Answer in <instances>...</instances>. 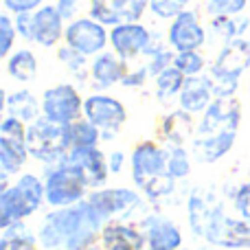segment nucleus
Listing matches in <instances>:
<instances>
[{
	"instance_id": "1",
	"label": "nucleus",
	"mask_w": 250,
	"mask_h": 250,
	"mask_svg": "<svg viewBox=\"0 0 250 250\" xmlns=\"http://www.w3.org/2000/svg\"><path fill=\"white\" fill-rule=\"evenodd\" d=\"M242 123V104L237 97H217L198 117L191 138V154L202 165H215L233 151Z\"/></svg>"
},
{
	"instance_id": "2",
	"label": "nucleus",
	"mask_w": 250,
	"mask_h": 250,
	"mask_svg": "<svg viewBox=\"0 0 250 250\" xmlns=\"http://www.w3.org/2000/svg\"><path fill=\"white\" fill-rule=\"evenodd\" d=\"M129 178L151 207H158L178 191L180 182L167 169V145L158 138H143L129 151Z\"/></svg>"
},
{
	"instance_id": "3",
	"label": "nucleus",
	"mask_w": 250,
	"mask_h": 250,
	"mask_svg": "<svg viewBox=\"0 0 250 250\" xmlns=\"http://www.w3.org/2000/svg\"><path fill=\"white\" fill-rule=\"evenodd\" d=\"M104 220L95 213L88 200L66 208H48L35 226L40 250H64L75 235L83 230H104Z\"/></svg>"
},
{
	"instance_id": "4",
	"label": "nucleus",
	"mask_w": 250,
	"mask_h": 250,
	"mask_svg": "<svg viewBox=\"0 0 250 250\" xmlns=\"http://www.w3.org/2000/svg\"><path fill=\"white\" fill-rule=\"evenodd\" d=\"M42 207H46L42 173L22 171L11 185L0 189V229L16 222H29L42 211Z\"/></svg>"
},
{
	"instance_id": "5",
	"label": "nucleus",
	"mask_w": 250,
	"mask_h": 250,
	"mask_svg": "<svg viewBox=\"0 0 250 250\" xmlns=\"http://www.w3.org/2000/svg\"><path fill=\"white\" fill-rule=\"evenodd\" d=\"M250 70V40L237 38L217 48L215 57L208 64V77L217 97H237L242 77Z\"/></svg>"
},
{
	"instance_id": "6",
	"label": "nucleus",
	"mask_w": 250,
	"mask_h": 250,
	"mask_svg": "<svg viewBox=\"0 0 250 250\" xmlns=\"http://www.w3.org/2000/svg\"><path fill=\"white\" fill-rule=\"evenodd\" d=\"M88 204L95 213L108 222H138L145 213H149L151 204L136 187H101L88 193Z\"/></svg>"
},
{
	"instance_id": "7",
	"label": "nucleus",
	"mask_w": 250,
	"mask_h": 250,
	"mask_svg": "<svg viewBox=\"0 0 250 250\" xmlns=\"http://www.w3.org/2000/svg\"><path fill=\"white\" fill-rule=\"evenodd\" d=\"M42 178H44V193H46L48 208L75 207V204L83 202L88 198V193H90L86 178L68 160L42 167Z\"/></svg>"
},
{
	"instance_id": "8",
	"label": "nucleus",
	"mask_w": 250,
	"mask_h": 250,
	"mask_svg": "<svg viewBox=\"0 0 250 250\" xmlns=\"http://www.w3.org/2000/svg\"><path fill=\"white\" fill-rule=\"evenodd\" d=\"M26 147H29L31 160L40 163L42 167L64 163L70 151L68 141H66V127L48 121L46 117H40L26 125Z\"/></svg>"
},
{
	"instance_id": "9",
	"label": "nucleus",
	"mask_w": 250,
	"mask_h": 250,
	"mask_svg": "<svg viewBox=\"0 0 250 250\" xmlns=\"http://www.w3.org/2000/svg\"><path fill=\"white\" fill-rule=\"evenodd\" d=\"M83 119L101 129V141L112 143L127 123V108L110 92H88L83 99Z\"/></svg>"
},
{
	"instance_id": "10",
	"label": "nucleus",
	"mask_w": 250,
	"mask_h": 250,
	"mask_svg": "<svg viewBox=\"0 0 250 250\" xmlns=\"http://www.w3.org/2000/svg\"><path fill=\"white\" fill-rule=\"evenodd\" d=\"M42 117L48 121L68 125L83 119V99L82 88L73 82H60L48 86L42 92Z\"/></svg>"
},
{
	"instance_id": "11",
	"label": "nucleus",
	"mask_w": 250,
	"mask_h": 250,
	"mask_svg": "<svg viewBox=\"0 0 250 250\" xmlns=\"http://www.w3.org/2000/svg\"><path fill=\"white\" fill-rule=\"evenodd\" d=\"M167 44L176 53L182 51H202L208 44V26L202 20V9L189 7L167 22Z\"/></svg>"
},
{
	"instance_id": "12",
	"label": "nucleus",
	"mask_w": 250,
	"mask_h": 250,
	"mask_svg": "<svg viewBox=\"0 0 250 250\" xmlns=\"http://www.w3.org/2000/svg\"><path fill=\"white\" fill-rule=\"evenodd\" d=\"M226 208V198L208 187H193L185 198L187 226L195 239H202L208 224Z\"/></svg>"
},
{
	"instance_id": "13",
	"label": "nucleus",
	"mask_w": 250,
	"mask_h": 250,
	"mask_svg": "<svg viewBox=\"0 0 250 250\" xmlns=\"http://www.w3.org/2000/svg\"><path fill=\"white\" fill-rule=\"evenodd\" d=\"M64 44L92 60L95 55L110 48V29L86 13L66 24Z\"/></svg>"
},
{
	"instance_id": "14",
	"label": "nucleus",
	"mask_w": 250,
	"mask_h": 250,
	"mask_svg": "<svg viewBox=\"0 0 250 250\" xmlns=\"http://www.w3.org/2000/svg\"><path fill=\"white\" fill-rule=\"evenodd\" d=\"M204 244L222 250H250V222L239 215L222 211L202 237Z\"/></svg>"
},
{
	"instance_id": "15",
	"label": "nucleus",
	"mask_w": 250,
	"mask_h": 250,
	"mask_svg": "<svg viewBox=\"0 0 250 250\" xmlns=\"http://www.w3.org/2000/svg\"><path fill=\"white\" fill-rule=\"evenodd\" d=\"M136 224L141 226V230L145 233L147 248L149 250H180L185 246L182 226L178 224L173 217L165 215V213L151 208Z\"/></svg>"
},
{
	"instance_id": "16",
	"label": "nucleus",
	"mask_w": 250,
	"mask_h": 250,
	"mask_svg": "<svg viewBox=\"0 0 250 250\" xmlns=\"http://www.w3.org/2000/svg\"><path fill=\"white\" fill-rule=\"evenodd\" d=\"M154 29L147 26L145 22H123L110 29V48L117 53L127 64L143 60L147 46L151 42Z\"/></svg>"
},
{
	"instance_id": "17",
	"label": "nucleus",
	"mask_w": 250,
	"mask_h": 250,
	"mask_svg": "<svg viewBox=\"0 0 250 250\" xmlns=\"http://www.w3.org/2000/svg\"><path fill=\"white\" fill-rule=\"evenodd\" d=\"M149 13V0H88V16L108 29L123 22H141Z\"/></svg>"
},
{
	"instance_id": "18",
	"label": "nucleus",
	"mask_w": 250,
	"mask_h": 250,
	"mask_svg": "<svg viewBox=\"0 0 250 250\" xmlns=\"http://www.w3.org/2000/svg\"><path fill=\"white\" fill-rule=\"evenodd\" d=\"M68 160L70 165L82 171V176L86 178L90 191L101 189V187H108L110 180V167H108V154L99 147H75L68 151Z\"/></svg>"
},
{
	"instance_id": "19",
	"label": "nucleus",
	"mask_w": 250,
	"mask_h": 250,
	"mask_svg": "<svg viewBox=\"0 0 250 250\" xmlns=\"http://www.w3.org/2000/svg\"><path fill=\"white\" fill-rule=\"evenodd\" d=\"M127 68L129 64L112 48L95 55L90 60V92H108L110 88L121 86Z\"/></svg>"
},
{
	"instance_id": "20",
	"label": "nucleus",
	"mask_w": 250,
	"mask_h": 250,
	"mask_svg": "<svg viewBox=\"0 0 250 250\" xmlns=\"http://www.w3.org/2000/svg\"><path fill=\"white\" fill-rule=\"evenodd\" d=\"M68 22L62 18L53 2H46L33 11V44L40 48H57L64 44V33Z\"/></svg>"
},
{
	"instance_id": "21",
	"label": "nucleus",
	"mask_w": 250,
	"mask_h": 250,
	"mask_svg": "<svg viewBox=\"0 0 250 250\" xmlns=\"http://www.w3.org/2000/svg\"><path fill=\"white\" fill-rule=\"evenodd\" d=\"M213 101H215V88H213L208 73H204L185 79V86H182L180 95H178L176 105L180 110H185V112L193 114V117H200Z\"/></svg>"
},
{
	"instance_id": "22",
	"label": "nucleus",
	"mask_w": 250,
	"mask_h": 250,
	"mask_svg": "<svg viewBox=\"0 0 250 250\" xmlns=\"http://www.w3.org/2000/svg\"><path fill=\"white\" fill-rule=\"evenodd\" d=\"M198 117L176 108L163 114L158 121V141L167 145H191V138L195 134Z\"/></svg>"
},
{
	"instance_id": "23",
	"label": "nucleus",
	"mask_w": 250,
	"mask_h": 250,
	"mask_svg": "<svg viewBox=\"0 0 250 250\" xmlns=\"http://www.w3.org/2000/svg\"><path fill=\"white\" fill-rule=\"evenodd\" d=\"M2 112L18 117L24 123H33L42 117V97H38L31 88L22 86L16 90H2Z\"/></svg>"
},
{
	"instance_id": "24",
	"label": "nucleus",
	"mask_w": 250,
	"mask_h": 250,
	"mask_svg": "<svg viewBox=\"0 0 250 250\" xmlns=\"http://www.w3.org/2000/svg\"><path fill=\"white\" fill-rule=\"evenodd\" d=\"M29 160L31 154L26 147V138L0 136V176H20Z\"/></svg>"
},
{
	"instance_id": "25",
	"label": "nucleus",
	"mask_w": 250,
	"mask_h": 250,
	"mask_svg": "<svg viewBox=\"0 0 250 250\" xmlns=\"http://www.w3.org/2000/svg\"><path fill=\"white\" fill-rule=\"evenodd\" d=\"M4 70H7L11 82L29 86L31 82L38 79L40 60H38V55H35V51H31L29 46H18L16 51L4 60Z\"/></svg>"
},
{
	"instance_id": "26",
	"label": "nucleus",
	"mask_w": 250,
	"mask_h": 250,
	"mask_svg": "<svg viewBox=\"0 0 250 250\" xmlns=\"http://www.w3.org/2000/svg\"><path fill=\"white\" fill-rule=\"evenodd\" d=\"M132 246L136 250H147L145 233L136 222H108L101 230V248L104 246Z\"/></svg>"
},
{
	"instance_id": "27",
	"label": "nucleus",
	"mask_w": 250,
	"mask_h": 250,
	"mask_svg": "<svg viewBox=\"0 0 250 250\" xmlns=\"http://www.w3.org/2000/svg\"><path fill=\"white\" fill-rule=\"evenodd\" d=\"M208 26V40L226 44L233 42L237 38H246L250 29V16L248 13H239V16H215L207 20Z\"/></svg>"
},
{
	"instance_id": "28",
	"label": "nucleus",
	"mask_w": 250,
	"mask_h": 250,
	"mask_svg": "<svg viewBox=\"0 0 250 250\" xmlns=\"http://www.w3.org/2000/svg\"><path fill=\"white\" fill-rule=\"evenodd\" d=\"M55 55H57V62L70 75V82L77 83L79 88L90 86V57L82 55L79 51L70 48L68 44H60L55 48Z\"/></svg>"
},
{
	"instance_id": "29",
	"label": "nucleus",
	"mask_w": 250,
	"mask_h": 250,
	"mask_svg": "<svg viewBox=\"0 0 250 250\" xmlns=\"http://www.w3.org/2000/svg\"><path fill=\"white\" fill-rule=\"evenodd\" d=\"M0 250H40L35 229H31L29 222H16L0 229Z\"/></svg>"
},
{
	"instance_id": "30",
	"label": "nucleus",
	"mask_w": 250,
	"mask_h": 250,
	"mask_svg": "<svg viewBox=\"0 0 250 250\" xmlns=\"http://www.w3.org/2000/svg\"><path fill=\"white\" fill-rule=\"evenodd\" d=\"M185 79L187 77L176 66H169L167 70H163L158 77L151 79V82H154L156 101H160V104H165V105L171 104V101H178V95H180L182 86H185Z\"/></svg>"
},
{
	"instance_id": "31",
	"label": "nucleus",
	"mask_w": 250,
	"mask_h": 250,
	"mask_svg": "<svg viewBox=\"0 0 250 250\" xmlns=\"http://www.w3.org/2000/svg\"><path fill=\"white\" fill-rule=\"evenodd\" d=\"M64 127L70 149H75V147H99L104 143L101 141V129L92 125L88 119H79V121L68 123Z\"/></svg>"
},
{
	"instance_id": "32",
	"label": "nucleus",
	"mask_w": 250,
	"mask_h": 250,
	"mask_svg": "<svg viewBox=\"0 0 250 250\" xmlns=\"http://www.w3.org/2000/svg\"><path fill=\"white\" fill-rule=\"evenodd\" d=\"M193 160L189 145H167V169L173 180L185 182L193 171Z\"/></svg>"
},
{
	"instance_id": "33",
	"label": "nucleus",
	"mask_w": 250,
	"mask_h": 250,
	"mask_svg": "<svg viewBox=\"0 0 250 250\" xmlns=\"http://www.w3.org/2000/svg\"><path fill=\"white\" fill-rule=\"evenodd\" d=\"M208 57L204 51H182L176 53L173 57V66L180 70L185 77H195V75H204L208 70Z\"/></svg>"
},
{
	"instance_id": "34",
	"label": "nucleus",
	"mask_w": 250,
	"mask_h": 250,
	"mask_svg": "<svg viewBox=\"0 0 250 250\" xmlns=\"http://www.w3.org/2000/svg\"><path fill=\"white\" fill-rule=\"evenodd\" d=\"M250 0H200V9L207 18L215 16H239L246 13Z\"/></svg>"
},
{
	"instance_id": "35",
	"label": "nucleus",
	"mask_w": 250,
	"mask_h": 250,
	"mask_svg": "<svg viewBox=\"0 0 250 250\" xmlns=\"http://www.w3.org/2000/svg\"><path fill=\"white\" fill-rule=\"evenodd\" d=\"M193 0H149V16L160 22H171L178 13L189 9Z\"/></svg>"
},
{
	"instance_id": "36",
	"label": "nucleus",
	"mask_w": 250,
	"mask_h": 250,
	"mask_svg": "<svg viewBox=\"0 0 250 250\" xmlns=\"http://www.w3.org/2000/svg\"><path fill=\"white\" fill-rule=\"evenodd\" d=\"M18 29H16V20L9 11L0 13V57L7 60L13 51H16V42H18Z\"/></svg>"
},
{
	"instance_id": "37",
	"label": "nucleus",
	"mask_w": 250,
	"mask_h": 250,
	"mask_svg": "<svg viewBox=\"0 0 250 250\" xmlns=\"http://www.w3.org/2000/svg\"><path fill=\"white\" fill-rule=\"evenodd\" d=\"M224 198L230 202L235 215H239V217H244V220L250 222V180L235 185L230 191H226Z\"/></svg>"
},
{
	"instance_id": "38",
	"label": "nucleus",
	"mask_w": 250,
	"mask_h": 250,
	"mask_svg": "<svg viewBox=\"0 0 250 250\" xmlns=\"http://www.w3.org/2000/svg\"><path fill=\"white\" fill-rule=\"evenodd\" d=\"M173 57H176V51H173L171 46L165 48V51L156 53V55L147 57V60H143V64L147 66V70H149V77H158L163 70H167L169 66H173Z\"/></svg>"
},
{
	"instance_id": "39",
	"label": "nucleus",
	"mask_w": 250,
	"mask_h": 250,
	"mask_svg": "<svg viewBox=\"0 0 250 250\" xmlns=\"http://www.w3.org/2000/svg\"><path fill=\"white\" fill-rule=\"evenodd\" d=\"M147 82H151L147 66L145 64H136V66L129 64V68H127V73H125L121 86L127 88V90H141V88L147 86Z\"/></svg>"
},
{
	"instance_id": "40",
	"label": "nucleus",
	"mask_w": 250,
	"mask_h": 250,
	"mask_svg": "<svg viewBox=\"0 0 250 250\" xmlns=\"http://www.w3.org/2000/svg\"><path fill=\"white\" fill-rule=\"evenodd\" d=\"M48 0H2V9L9 11L11 16H18V13H33L38 11L40 7H44Z\"/></svg>"
},
{
	"instance_id": "41",
	"label": "nucleus",
	"mask_w": 250,
	"mask_h": 250,
	"mask_svg": "<svg viewBox=\"0 0 250 250\" xmlns=\"http://www.w3.org/2000/svg\"><path fill=\"white\" fill-rule=\"evenodd\" d=\"M108 167L112 176H121L125 169H129V154L121 147H114L108 151Z\"/></svg>"
},
{
	"instance_id": "42",
	"label": "nucleus",
	"mask_w": 250,
	"mask_h": 250,
	"mask_svg": "<svg viewBox=\"0 0 250 250\" xmlns=\"http://www.w3.org/2000/svg\"><path fill=\"white\" fill-rule=\"evenodd\" d=\"M18 29V38L26 44H33V13H18L13 16Z\"/></svg>"
},
{
	"instance_id": "43",
	"label": "nucleus",
	"mask_w": 250,
	"mask_h": 250,
	"mask_svg": "<svg viewBox=\"0 0 250 250\" xmlns=\"http://www.w3.org/2000/svg\"><path fill=\"white\" fill-rule=\"evenodd\" d=\"M53 4L57 7V11L62 13V18L66 22H73L75 18L82 16L83 0H53Z\"/></svg>"
},
{
	"instance_id": "44",
	"label": "nucleus",
	"mask_w": 250,
	"mask_h": 250,
	"mask_svg": "<svg viewBox=\"0 0 250 250\" xmlns=\"http://www.w3.org/2000/svg\"><path fill=\"white\" fill-rule=\"evenodd\" d=\"M101 250H136V248H132V246H121V244H117V246H104Z\"/></svg>"
},
{
	"instance_id": "45",
	"label": "nucleus",
	"mask_w": 250,
	"mask_h": 250,
	"mask_svg": "<svg viewBox=\"0 0 250 250\" xmlns=\"http://www.w3.org/2000/svg\"><path fill=\"white\" fill-rule=\"evenodd\" d=\"M180 250H191V248H187V246H182V248H180Z\"/></svg>"
},
{
	"instance_id": "46",
	"label": "nucleus",
	"mask_w": 250,
	"mask_h": 250,
	"mask_svg": "<svg viewBox=\"0 0 250 250\" xmlns=\"http://www.w3.org/2000/svg\"><path fill=\"white\" fill-rule=\"evenodd\" d=\"M147 250H149V248H147Z\"/></svg>"
}]
</instances>
